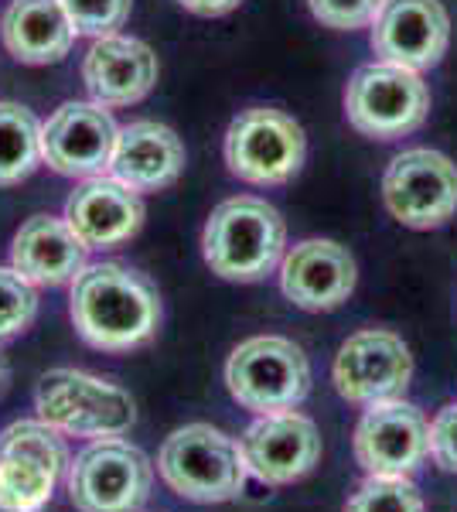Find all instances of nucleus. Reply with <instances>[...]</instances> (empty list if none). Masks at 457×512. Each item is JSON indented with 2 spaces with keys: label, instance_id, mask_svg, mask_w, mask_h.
<instances>
[{
  "label": "nucleus",
  "instance_id": "1",
  "mask_svg": "<svg viewBox=\"0 0 457 512\" xmlns=\"http://www.w3.org/2000/svg\"><path fill=\"white\" fill-rule=\"evenodd\" d=\"M72 325L93 349L134 352L161 328V294L134 267L96 263L72 280Z\"/></svg>",
  "mask_w": 457,
  "mask_h": 512
},
{
  "label": "nucleus",
  "instance_id": "2",
  "mask_svg": "<svg viewBox=\"0 0 457 512\" xmlns=\"http://www.w3.org/2000/svg\"><path fill=\"white\" fill-rule=\"evenodd\" d=\"M287 246V226L270 202L256 195L226 198L205 222L202 250L212 274L253 284L273 274Z\"/></svg>",
  "mask_w": 457,
  "mask_h": 512
},
{
  "label": "nucleus",
  "instance_id": "3",
  "mask_svg": "<svg viewBox=\"0 0 457 512\" xmlns=\"http://www.w3.org/2000/svg\"><path fill=\"white\" fill-rule=\"evenodd\" d=\"M157 472L181 499L219 506L243 492L249 468L239 441L215 431L212 424H188L164 441L157 454Z\"/></svg>",
  "mask_w": 457,
  "mask_h": 512
},
{
  "label": "nucleus",
  "instance_id": "4",
  "mask_svg": "<svg viewBox=\"0 0 457 512\" xmlns=\"http://www.w3.org/2000/svg\"><path fill=\"white\" fill-rule=\"evenodd\" d=\"M226 386L239 407L256 417L301 407L311 393V362L301 345L280 335H256L232 349Z\"/></svg>",
  "mask_w": 457,
  "mask_h": 512
},
{
  "label": "nucleus",
  "instance_id": "5",
  "mask_svg": "<svg viewBox=\"0 0 457 512\" xmlns=\"http://www.w3.org/2000/svg\"><path fill=\"white\" fill-rule=\"evenodd\" d=\"M38 417L62 434L89 437H123L134 427L137 410L127 390L110 379H99L79 369H52L38 379L35 390Z\"/></svg>",
  "mask_w": 457,
  "mask_h": 512
},
{
  "label": "nucleus",
  "instance_id": "6",
  "mask_svg": "<svg viewBox=\"0 0 457 512\" xmlns=\"http://www.w3.org/2000/svg\"><path fill=\"white\" fill-rule=\"evenodd\" d=\"M151 489L154 465L123 437L86 444L69 461V499L79 512H140Z\"/></svg>",
  "mask_w": 457,
  "mask_h": 512
},
{
  "label": "nucleus",
  "instance_id": "7",
  "mask_svg": "<svg viewBox=\"0 0 457 512\" xmlns=\"http://www.w3.org/2000/svg\"><path fill=\"white\" fill-rule=\"evenodd\" d=\"M430 113V89L420 72L403 65H362L345 86V117L359 134L396 140L423 127Z\"/></svg>",
  "mask_w": 457,
  "mask_h": 512
},
{
  "label": "nucleus",
  "instance_id": "8",
  "mask_svg": "<svg viewBox=\"0 0 457 512\" xmlns=\"http://www.w3.org/2000/svg\"><path fill=\"white\" fill-rule=\"evenodd\" d=\"M69 468L62 431L45 420H18L0 431V499L14 512H41Z\"/></svg>",
  "mask_w": 457,
  "mask_h": 512
},
{
  "label": "nucleus",
  "instance_id": "9",
  "mask_svg": "<svg viewBox=\"0 0 457 512\" xmlns=\"http://www.w3.org/2000/svg\"><path fill=\"white\" fill-rule=\"evenodd\" d=\"M307 140L301 123L270 106L239 113L226 130V164L249 185H284L301 171Z\"/></svg>",
  "mask_w": 457,
  "mask_h": 512
},
{
  "label": "nucleus",
  "instance_id": "10",
  "mask_svg": "<svg viewBox=\"0 0 457 512\" xmlns=\"http://www.w3.org/2000/svg\"><path fill=\"white\" fill-rule=\"evenodd\" d=\"M382 198L393 219L410 229H437L457 212V164L430 147H413L389 161Z\"/></svg>",
  "mask_w": 457,
  "mask_h": 512
},
{
  "label": "nucleus",
  "instance_id": "11",
  "mask_svg": "<svg viewBox=\"0 0 457 512\" xmlns=\"http://www.w3.org/2000/svg\"><path fill=\"white\" fill-rule=\"evenodd\" d=\"M413 376V355L406 342L393 332L369 328V332H355L338 349L331 379L342 400L372 407L382 400H400L410 386Z\"/></svg>",
  "mask_w": 457,
  "mask_h": 512
},
{
  "label": "nucleus",
  "instance_id": "12",
  "mask_svg": "<svg viewBox=\"0 0 457 512\" xmlns=\"http://www.w3.org/2000/svg\"><path fill=\"white\" fill-rule=\"evenodd\" d=\"M430 454V424L420 407L400 400L372 403L355 427V461L365 475L410 478Z\"/></svg>",
  "mask_w": 457,
  "mask_h": 512
},
{
  "label": "nucleus",
  "instance_id": "13",
  "mask_svg": "<svg viewBox=\"0 0 457 512\" xmlns=\"http://www.w3.org/2000/svg\"><path fill=\"white\" fill-rule=\"evenodd\" d=\"M120 127L99 103H65L41 127V158L69 178H99L110 171Z\"/></svg>",
  "mask_w": 457,
  "mask_h": 512
},
{
  "label": "nucleus",
  "instance_id": "14",
  "mask_svg": "<svg viewBox=\"0 0 457 512\" xmlns=\"http://www.w3.org/2000/svg\"><path fill=\"white\" fill-rule=\"evenodd\" d=\"M246 468L263 485H290L311 475L321 461V434L311 417L297 410L263 414L239 437Z\"/></svg>",
  "mask_w": 457,
  "mask_h": 512
},
{
  "label": "nucleus",
  "instance_id": "15",
  "mask_svg": "<svg viewBox=\"0 0 457 512\" xmlns=\"http://www.w3.org/2000/svg\"><path fill=\"white\" fill-rule=\"evenodd\" d=\"M451 18L440 0H382L372 21V52L379 62L423 72L444 59Z\"/></svg>",
  "mask_w": 457,
  "mask_h": 512
},
{
  "label": "nucleus",
  "instance_id": "16",
  "mask_svg": "<svg viewBox=\"0 0 457 512\" xmlns=\"http://www.w3.org/2000/svg\"><path fill=\"white\" fill-rule=\"evenodd\" d=\"M280 291L301 311H335L355 291V260L331 239H304L284 256Z\"/></svg>",
  "mask_w": 457,
  "mask_h": 512
},
{
  "label": "nucleus",
  "instance_id": "17",
  "mask_svg": "<svg viewBox=\"0 0 457 512\" xmlns=\"http://www.w3.org/2000/svg\"><path fill=\"white\" fill-rule=\"evenodd\" d=\"M65 222L89 250H113L144 226V202L116 178H86L65 202Z\"/></svg>",
  "mask_w": 457,
  "mask_h": 512
},
{
  "label": "nucleus",
  "instance_id": "18",
  "mask_svg": "<svg viewBox=\"0 0 457 512\" xmlns=\"http://www.w3.org/2000/svg\"><path fill=\"white\" fill-rule=\"evenodd\" d=\"M82 79L99 106L140 103L157 82V55L137 38H96L82 62Z\"/></svg>",
  "mask_w": 457,
  "mask_h": 512
},
{
  "label": "nucleus",
  "instance_id": "19",
  "mask_svg": "<svg viewBox=\"0 0 457 512\" xmlns=\"http://www.w3.org/2000/svg\"><path fill=\"white\" fill-rule=\"evenodd\" d=\"M86 250L89 246L65 219L35 216L14 236L11 267L31 287H62L72 284L86 270Z\"/></svg>",
  "mask_w": 457,
  "mask_h": 512
},
{
  "label": "nucleus",
  "instance_id": "20",
  "mask_svg": "<svg viewBox=\"0 0 457 512\" xmlns=\"http://www.w3.org/2000/svg\"><path fill=\"white\" fill-rule=\"evenodd\" d=\"M110 171L134 192H161L185 171V144L164 123L137 120L116 137Z\"/></svg>",
  "mask_w": 457,
  "mask_h": 512
},
{
  "label": "nucleus",
  "instance_id": "21",
  "mask_svg": "<svg viewBox=\"0 0 457 512\" xmlns=\"http://www.w3.org/2000/svg\"><path fill=\"white\" fill-rule=\"evenodd\" d=\"M4 48L24 65L62 62L69 55L76 28L62 0H14L0 21Z\"/></svg>",
  "mask_w": 457,
  "mask_h": 512
},
{
  "label": "nucleus",
  "instance_id": "22",
  "mask_svg": "<svg viewBox=\"0 0 457 512\" xmlns=\"http://www.w3.org/2000/svg\"><path fill=\"white\" fill-rule=\"evenodd\" d=\"M41 164V123L18 103H0V185H18Z\"/></svg>",
  "mask_w": 457,
  "mask_h": 512
},
{
  "label": "nucleus",
  "instance_id": "23",
  "mask_svg": "<svg viewBox=\"0 0 457 512\" xmlns=\"http://www.w3.org/2000/svg\"><path fill=\"white\" fill-rule=\"evenodd\" d=\"M345 512H427L423 495L410 478H386L369 475L352 499L345 502Z\"/></svg>",
  "mask_w": 457,
  "mask_h": 512
},
{
  "label": "nucleus",
  "instance_id": "24",
  "mask_svg": "<svg viewBox=\"0 0 457 512\" xmlns=\"http://www.w3.org/2000/svg\"><path fill=\"white\" fill-rule=\"evenodd\" d=\"M38 315V294L18 270L0 267V345L28 332Z\"/></svg>",
  "mask_w": 457,
  "mask_h": 512
},
{
  "label": "nucleus",
  "instance_id": "25",
  "mask_svg": "<svg viewBox=\"0 0 457 512\" xmlns=\"http://www.w3.org/2000/svg\"><path fill=\"white\" fill-rule=\"evenodd\" d=\"M65 14H69L76 35L106 38L116 35L130 18V0H62Z\"/></svg>",
  "mask_w": 457,
  "mask_h": 512
},
{
  "label": "nucleus",
  "instance_id": "26",
  "mask_svg": "<svg viewBox=\"0 0 457 512\" xmlns=\"http://www.w3.org/2000/svg\"><path fill=\"white\" fill-rule=\"evenodd\" d=\"M382 0H311V14L335 31L369 28L376 21Z\"/></svg>",
  "mask_w": 457,
  "mask_h": 512
},
{
  "label": "nucleus",
  "instance_id": "27",
  "mask_svg": "<svg viewBox=\"0 0 457 512\" xmlns=\"http://www.w3.org/2000/svg\"><path fill=\"white\" fill-rule=\"evenodd\" d=\"M430 458L457 475V403L444 407L430 424Z\"/></svg>",
  "mask_w": 457,
  "mask_h": 512
},
{
  "label": "nucleus",
  "instance_id": "28",
  "mask_svg": "<svg viewBox=\"0 0 457 512\" xmlns=\"http://www.w3.org/2000/svg\"><path fill=\"white\" fill-rule=\"evenodd\" d=\"M178 4L191 14H202V18H222V14L236 11L243 0H178Z\"/></svg>",
  "mask_w": 457,
  "mask_h": 512
},
{
  "label": "nucleus",
  "instance_id": "29",
  "mask_svg": "<svg viewBox=\"0 0 457 512\" xmlns=\"http://www.w3.org/2000/svg\"><path fill=\"white\" fill-rule=\"evenodd\" d=\"M0 512H14V509H11V506H7V502H4V499H0Z\"/></svg>",
  "mask_w": 457,
  "mask_h": 512
}]
</instances>
